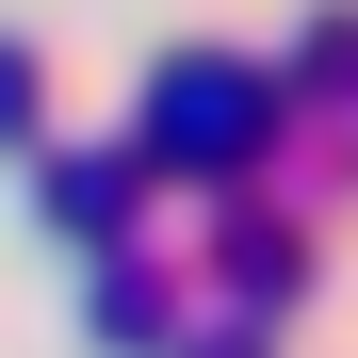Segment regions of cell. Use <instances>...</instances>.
Masks as SVG:
<instances>
[{
  "label": "cell",
  "mask_w": 358,
  "mask_h": 358,
  "mask_svg": "<svg viewBox=\"0 0 358 358\" xmlns=\"http://www.w3.org/2000/svg\"><path fill=\"white\" fill-rule=\"evenodd\" d=\"M293 131L277 66H228V49H179V66L147 82V163H261Z\"/></svg>",
  "instance_id": "cell-1"
},
{
  "label": "cell",
  "mask_w": 358,
  "mask_h": 358,
  "mask_svg": "<svg viewBox=\"0 0 358 358\" xmlns=\"http://www.w3.org/2000/svg\"><path fill=\"white\" fill-rule=\"evenodd\" d=\"M49 212H66V245L131 261V163H114V147H66V163H49Z\"/></svg>",
  "instance_id": "cell-2"
},
{
  "label": "cell",
  "mask_w": 358,
  "mask_h": 358,
  "mask_svg": "<svg viewBox=\"0 0 358 358\" xmlns=\"http://www.w3.org/2000/svg\"><path fill=\"white\" fill-rule=\"evenodd\" d=\"M163 310H179V293H163L147 261H114V277H98V326H163Z\"/></svg>",
  "instance_id": "cell-3"
},
{
  "label": "cell",
  "mask_w": 358,
  "mask_h": 358,
  "mask_svg": "<svg viewBox=\"0 0 358 358\" xmlns=\"http://www.w3.org/2000/svg\"><path fill=\"white\" fill-rule=\"evenodd\" d=\"M179 358H277V326H261V310H212V326L179 342Z\"/></svg>",
  "instance_id": "cell-4"
},
{
  "label": "cell",
  "mask_w": 358,
  "mask_h": 358,
  "mask_svg": "<svg viewBox=\"0 0 358 358\" xmlns=\"http://www.w3.org/2000/svg\"><path fill=\"white\" fill-rule=\"evenodd\" d=\"M0 131H33V49L0 33Z\"/></svg>",
  "instance_id": "cell-5"
}]
</instances>
